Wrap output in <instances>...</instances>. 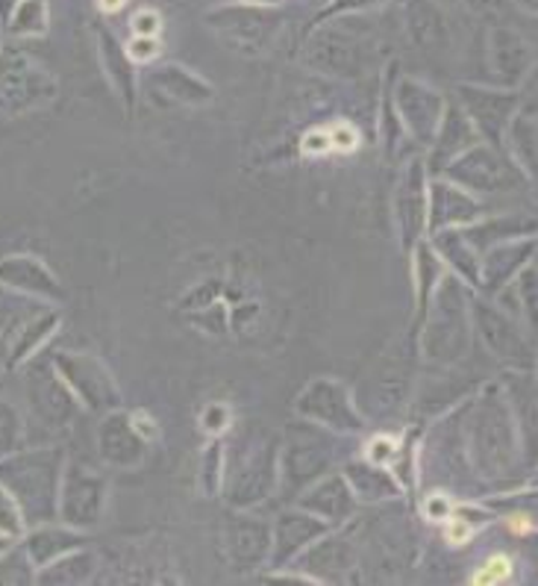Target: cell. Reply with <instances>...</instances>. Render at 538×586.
Listing matches in <instances>:
<instances>
[{
  "instance_id": "6da1fadb",
  "label": "cell",
  "mask_w": 538,
  "mask_h": 586,
  "mask_svg": "<svg viewBox=\"0 0 538 586\" xmlns=\"http://www.w3.org/2000/svg\"><path fill=\"white\" fill-rule=\"evenodd\" d=\"M57 95V80L21 51L0 53V116L39 107Z\"/></svg>"
},
{
  "instance_id": "7a4b0ae2",
  "label": "cell",
  "mask_w": 538,
  "mask_h": 586,
  "mask_svg": "<svg viewBox=\"0 0 538 586\" xmlns=\"http://www.w3.org/2000/svg\"><path fill=\"white\" fill-rule=\"evenodd\" d=\"M0 277L7 280L9 286H18V289H30V292H57L53 286V277L44 271V266H39L30 257H16V260H7L0 266Z\"/></svg>"
},
{
  "instance_id": "3957f363",
  "label": "cell",
  "mask_w": 538,
  "mask_h": 586,
  "mask_svg": "<svg viewBox=\"0 0 538 586\" xmlns=\"http://www.w3.org/2000/svg\"><path fill=\"white\" fill-rule=\"evenodd\" d=\"M7 27L16 36H42L48 30V3L44 0H18Z\"/></svg>"
},
{
  "instance_id": "277c9868",
  "label": "cell",
  "mask_w": 538,
  "mask_h": 586,
  "mask_svg": "<svg viewBox=\"0 0 538 586\" xmlns=\"http://www.w3.org/2000/svg\"><path fill=\"white\" fill-rule=\"evenodd\" d=\"M100 48H103V62H107L112 80H116L121 89H127V83L133 86V68H130L133 59L127 57V53L118 48L116 39H112L109 33H100Z\"/></svg>"
},
{
  "instance_id": "5b68a950",
  "label": "cell",
  "mask_w": 538,
  "mask_h": 586,
  "mask_svg": "<svg viewBox=\"0 0 538 586\" xmlns=\"http://www.w3.org/2000/svg\"><path fill=\"white\" fill-rule=\"evenodd\" d=\"M21 530H24V522H21V513L16 507V498L0 489V534L18 536Z\"/></svg>"
},
{
  "instance_id": "8992f818",
  "label": "cell",
  "mask_w": 538,
  "mask_h": 586,
  "mask_svg": "<svg viewBox=\"0 0 538 586\" xmlns=\"http://www.w3.org/2000/svg\"><path fill=\"white\" fill-rule=\"evenodd\" d=\"M509 575H512L509 557H491V560L474 575V584H504V580H509Z\"/></svg>"
},
{
  "instance_id": "52a82bcc",
  "label": "cell",
  "mask_w": 538,
  "mask_h": 586,
  "mask_svg": "<svg viewBox=\"0 0 538 586\" xmlns=\"http://www.w3.org/2000/svg\"><path fill=\"white\" fill-rule=\"evenodd\" d=\"M159 30H162V18L153 9H139L133 16V33L136 36H150V39H157Z\"/></svg>"
},
{
  "instance_id": "ba28073f",
  "label": "cell",
  "mask_w": 538,
  "mask_h": 586,
  "mask_svg": "<svg viewBox=\"0 0 538 586\" xmlns=\"http://www.w3.org/2000/svg\"><path fill=\"white\" fill-rule=\"evenodd\" d=\"M157 53H159V42L157 39H150V36H136L133 42L127 44V57L133 59V62H150Z\"/></svg>"
},
{
  "instance_id": "9c48e42d",
  "label": "cell",
  "mask_w": 538,
  "mask_h": 586,
  "mask_svg": "<svg viewBox=\"0 0 538 586\" xmlns=\"http://www.w3.org/2000/svg\"><path fill=\"white\" fill-rule=\"evenodd\" d=\"M448 536H450V539H454L456 545H462L465 539L471 536V528H468L465 522H454V525H450V530H448Z\"/></svg>"
},
{
  "instance_id": "30bf717a",
  "label": "cell",
  "mask_w": 538,
  "mask_h": 586,
  "mask_svg": "<svg viewBox=\"0 0 538 586\" xmlns=\"http://www.w3.org/2000/svg\"><path fill=\"white\" fill-rule=\"evenodd\" d=\"M124 3L127 0H98V9L100 12H107V16H112V12H118Z\"/></svg>"
},
{
  "instance_id": "8fae6325",
  "label": "cell",
  "mask_w": 538,
  "mask_h": 586,
  "mask_svg": "<svg viewBox=\"0 0 538 586\" xmlns=\"http://www.w3.org/2000/svg\"><path fill=\"white\" fill-rule=\"evenodd\" d=\"M16 7H18V0H0V21H3V24L12 18Z\"/></svg>"
},
{
  "instance_id": "7c38bea8",
  "label": "cell",
  "mask_w": 538,
  "mask_h": 586,
  "mask_svg": "<svg viewBox=\"0 0 538 586\" xmlns=\"http://www.w3.org/2000/svg\"><path fill=\"white\" fill-rule=\"evenodd\" d=\"M0 548H3V539H0Z\"/></svg>"
}]
</instances>
